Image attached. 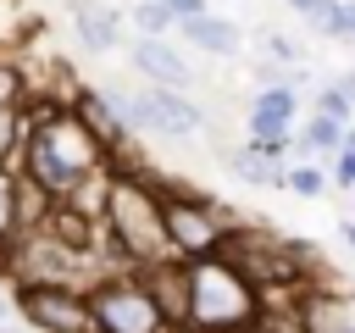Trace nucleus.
<instances>
[{
  "label": "nucleus",
  "mask_w": 355,
  "mask_h": 333,
  "mask_svg": "<svg viewBox=\"0 0 355 333\" xmlns=\"http://www.w3.org/2000/svg\"><path fill=\"white\" fill-rule=\"evenodd\" d=\"M105 161H116V155L83 128V117L72 105H55L44 94L28 100V139H22V155H17V172L22 178H33L44 194L61 200L83 172H94Z\"/></svg>",
  "instance_id": "1"
},
{
  "label": "nucleus",
  "mask_w": 355,
  "mask_h": 333,
  "mask_svg": "<svg viewBox=\"0 0 355 333\" xmlns=\"http://www.w3.org/2000/svg\"><path fill=\"white\" fill-rule=\"evenodd\" d=\"M105 244L122 266H161V261H178L172 255V239H166V211H161V183L155 172L128 150L116 155V178H111V194H105Z\"/></svg>",
  "instance_id": "2"
},
{
  "label": "nucleus",
  "mask_w": 355,
  "mask_h": 333,
  "mask_svg": "<svg viewBox=\"0 0 355 333\" xmlns=\"http://www.w3.org/2000/svg\"><path fill=\"white\" fill-rule=\"evenodd\" d=\"M183 278H189V316H183V327H239V322H255L261 289L239 272V261L200 255V261H183Z\"/></svg>",
  "instance_id": "3"
},
{
  "label": "nucleus",
  "mask_w": 355,
  "mask_h": 333,
  "mask_svg": "<svg viewBox=\"0 0 355 333\" xmlns=\"http://www.w3.org/2000/svg\"><path fill=\"white\" fill-rule=\"evenodd\" d=\"M161 183V211H166V239L178 261H200V255H222L227 233H233V211L216 205L211 194L189 189V183Z\"/></svg>",
  "instance_id": "4"
},
{
  "label": "nucleus",
  "mask_w": 355,
  "mask_h": 333,
  "mask_svg": "<svg viewBox=\"0 0 355 333\" xmlns=\"http://www.w3.org/2000/svg\"><path fill=\"white\" fill-rule=\"evenodd\" d=\"M111 105H116V117L128 122V133H150V139H194L200 128H205V117H200V105L189 100V89H122V83H105L100 89Z\"/></svg>",
  "instance_id": "5"
},
{
  "label": "nucleus",
  "mask_w": 355,
  "mask_h": 333,
  "mask_svg": "<svg viewBox=\"0 0 355 333\" xmlns=\"http://www.w3.org/2000/svg\"><path fill=\"white\" fill-rule=\"evenodd\" d=\"M89 305H94L100 333H178L166 322V311L155 305V294H150V283H144L139 266L94 278L89 283Z\"/></svg>",
  "instance_id": "6"
},
{
  "label": "nucleus",
  "mask_w": 355,
  "mask_h": 333,
  "mask_svg": "<svg viewBox=\"0 0 355 333\" xmlns=\"http://www.w3.org/2000/svg\"><path fill=\"white\" fill-rule=\"evenodd\" d=\"M11 305L33 333H100L89 289H72V283H17Z\"/></svg>",
  "instance_id": "7"
},
{
  "label": "nucleus",
  "mask_w": 355,
  "mask_h": 333,
  "mask_svg": "<svg viewBox=\"0 0 355 333\" xmlns=\"http://www.w3.org/2000/svg\"><path fill=\"white\" fill-rule=\"evenodd\" d=\"M128 61H133V72H139L144 83H155V89H189V83H194V67H189V56H178L172 39H144V33H133Z\"/></svg>",
  "instance_id": "8"
},
{
  "label": "nucleus",
  "mask_w": 355,
  "mask_h": 333,
  "mask_svg": "<svg viewBox=\"0 0 355 333\" xmlns=\"http://www.w3.org/2000/svg\"><path fill=\"white\" fill-rule=\"evenodd\" d=\"M67 28L89 56H111L122 44V11L105 0H67Z\"/></svg>",
  "instance_id": "9"
},
{
  "label": "nucleus",
  "mask_w": 355,
  "mask_h": 333,
  "mask_svg": "<svg viewBox=\"0 0 355 333\" xmlns=\"http://www.w3.org/2000/svg\"><path fill=\"white\" fill-rule=\"evenodd\" d=\"M178 39H183L194 56H216V61H227V56H239V50H244L239 22H227L222 11H200V17L178 22Z\"/></svg>",
  "instance_id": "10"
},
{
  "label": "nucleus",
  "mask_w": 355,
  "mask_h": 333,
  "mask_svg": "<svg viewBox=\"0 0 355 333\" xmlns=\"http://www.w3.org/2000/svg\"><path fill=\"white\" fill-rule=\"evenodd\" d=\"M72 111L83 117V128L111 150V155H122V144H128V122L116 117V105L100 94V89H78V100H72Z\"/></svg>",
  "instance_id": "11"
},
{
  "label": "nucleus",
  "mask_w": 355,
  "mask_h": 333,
  "mask_svg": "<svg viewBox=\"0 0 355 333\" xmlns=\"http://www.w3.org/2000/svg\"><path fill=\"white\" fill-rule=\"evenodd\" d=\"M294 111H300V94L288 83H266L250 100V133H283V128H294Z\"/></svg>",
  "instance_id": "12"
},
{
  "label": "nucleus",
  "mask_w": 355,
  "mask_h": 333,
  "mask_svg": "<svg viewBox=\"0 0 355 333\" xmlns=\"http://www.w3.org/2000/svg\"><path fill=\"white\" fill-rule=\"evenodd\" d=\"M344 128H349V122H333V117H322V111H311V117L300 122V133H294V144H300L305 155H338V150H344Z\"/></svg>",
  "instance_id": "13"
},
{
  "label": "nucleus",
  "mask_w": 355,
  "mask_h": 333,
  "mask_svg": "<svg viewBox=\"0 0 355 333\" xmlns=\"http://www.w3.org/2000/svg\"><path fill=\"white\" fill-rule=\"evenodd\" d=\"M233 172H239L250 189H283V178H288L283 161H272V155H261V150H250V144L233 150Z\"/></svg>",
  "instance_id": "14"
},
{
  "label": "nucleus",
  "mask_w": 355,
  "mask_h": 333,
  "mask_svg": "<svg viewBox=\"0 0 355 333\" xmlns=\"http://www.w3.org/2000/svg\"><path fill=\"white\" fill-rule=\"evenodd\" d=\"M128 17H133V33H144V39H166V33L178 28V17H172L166 0H133Z\"/></svg>",
  "instance_id": "15"
},
{
  "label": "nucleus",
  "mask_w": 355,
  "mask_h": 333,
  "mask_svg": "<svg viewBox=\"0 0 355 333\" xmlns=\"http://www.w3.org/2000/svg\"><path fill=\"white\" fill-rule=\"evenodd\" d=\"M28 139V105H0V166H17Z\"/></svg>",
  "instance_id": "16"
},
{
  "label": "nucleus",
  "mask_w": 355,
  "mask_h": 333,
  "mask_svg": "<svg viewBox=\"0 0 355 333\" xmlns=\"http://www.w3.org/2000/svg\"><path fill=\"white\" fill-rule=\"evenodd\" d=\"M33 100V78L17 56H0V105H28Z\"/></svg>",
  "instance_id": "17"
},
{
  "label": "nucleus",
  "mask_w": 355,
  "mask_h": 333,
  "mask_svg": "<svg viewBox=\"0 0 355 333\" xmlns=\"http://www.w3.org/2000/svg\"><path fill=\"white\" fill-rule=\"evenodd\" d=\"M17 233H22L17 228V166H0V255L11 250Z\"/></svg>",
  "instance_id": "18"
},
{
  "label": "nucleus",
  "mask_w": 355,
  "mask_h": 333,
  "mask_svg": "<svg viewBox=\"0 0 355 333\" xmlns=\"http://www.w3.org/2000/svg\"><path fill=\"white\" fill-rule=\"evenodd\" d=\"M261 50H266L272 61H283V67H300V61L311 56V50H305L294 33H277V28H266V33H261Z\"/></svg>",
  "instance_id": "19"
},
{
  "label": "nucleus",
  "mask_w": 355,
  "mask_h": 333,
  "mask_svg": "<svg viewBox=\"0 0 355 333\" xmlns=\"http://www.w3.org/2000/svg\"><path fill=\"white\" fill-rule=\"evenodd\" d=\"M327 172L322 166H288V178H283V189L288 194H300V200H316V194H327Z\"/></svg>",
  "instance_id": "20"
},
{
  "label": "nucleus",
  "mask_w": 355,
  "mask_h": 333,
  "mask_svg": "<svg viewBox=\"0 0 355 333\" xmlns=\"http://www.w3.org/2000/svg\"><path fill=\"white\" fill-rule=\"evenodd\" d=\"M283 6H288L300 22H311L316 33H327V22H333V6H338V0H283Z\"/></svg>",
  "instance_id": "21"
},
{
  "label": "nucleus",
  "mask_w": 355,
  "mask_h": 333,
  "mask_svg": "<svg viewBox=\"0 0 355 333\" xmlns=\"http://www.w3.org/2000/svg\"><path fill=\"white\" fill-rule=\"evenodd\" d=\"M311 111H322V117H333V122H349V117H355V100H349V94H338V89L327 83V89L316 94V105H311Z\"/></svg>",
  "instance_id": "22"
},
{
  "label": "nucleus",
  "mask_w": 355,
  "mask_h": 333,
  "mask_svg": "<svg viewBox=\"0 0 355 333\" xmlns=\"http://www.w3.org/2000/svg\"><path fill=\"white\" fill-rule=\"evenodd\" d=\"M250 150H261V155L283 161V155L294 150V133H288V128H283V133H250Z\"/></svg>",
  "instance_id": "23"
},
{
  "label": "nucleus",
  "mask_w": 355,
  "mask_h": 333,
  "mask_svg": "<svg viewBox=\"0 0 355 333\" xmlns=\"http://www.w3.org/2000/svg\"><path fill=\"white\" fill-rule=\"evenodd\" d=\"M322 39H355V0H338L333 6V22H327Z\"/></svg>",
  "instance_id": "24"
},
{
  "label": "nucleus",
  "mask_w": 355,
  "mask_h": 333,
  "mask_svg": "<svg viewBox=\"0 0 355 333\" xmlns=\"http://www.w3.org/2000/svg\"><path fill=\"white\" fill-rule=\"evenodd\" d=\"M327 178H333V189H355V150H338Z\"/></svg>",
  "instance_id": "25"
},
{
  "label": "nucleus",
  "mask_w": 355,
  "mask_h": 333,
  "mask_svg": "<svg viewBox=\"0 0 355 333\" xmlns=\"http://www.w3.org/2000/svg\"><path fill=\"white\" fill-rule=\"evenodd\" d=\"M166 6H172V17H178V22H189V17H200V11H211L205 0H166Z\"/></svg>",
  "instance_id": "26"
},
{
  "label": "nucleus",
  "mask_w": 355,
  "mask_h": 333,
  "mask_svg": "<svg viewBox=\"0 0 355 333\" xmlns=\"http://www.w3.org/2000/svg\"><path fill=\"white\" fill-rule=\"evenodd\" d=\"M333 89H338V94H349V100H355V67H344V72H338V78H333Z\"/></svg>",
  "instance_id": "27"
},
{
  "label": "nucleus",
  "mask_w": 355,
  "mask_h": 333,
  "mask_svg": "<svg viewBox=\"0 0 355 333\" xmlns=\"http://www.w3.org/2000/svg\"><path fill=\"white\" fill-rule=\"evenodd\" d=\"M338 239H344V244L355 250V216H344V222H338Z\"/></svg>",
  "instance_id": "28"
},
{
  "label": "nucleus",
  "mask_w": 355,
  "mask_h": 333,
  "mask_svg": "<svg viewBox=\"0 0 355 333\" xmlns=\"http://www.w3.org/2000/svg\"><path fill=\"white\" fill-rule=\"evenodd\" d=\"M0 333H33L28 322H0Z\"/></svg>",
  "instance_id": "29"
},
{
  "label": "nucleus",
  "mask_w": 355,
  "mask_h": 333,
  "mask_svg": "<svg viewBox=\"0 0 355 333\" xmlns=\"http://www.w3.org/2000/svg\"><path fill=\"white\" fill-rule=\"evenodd\" d=\"M6 311H11V294H6V289H0V322H6Z\"/></svg>",
  "instance_id": "30"
},
{
  "label": "nucleus",
  "mask_w": 355,
  "mask_h": 333,
  "mask_svg": "<svg viewBox=\"0 0 355 333\" xmlns=\"http://www.w3.org/2000/svg\"><path fill=\"white\" fill-rule=\"evenodd\" d=\"M344 333H355V322H349V327H344Z\"/></svg>",
  "instance_id": "31"
}]
</instances>
